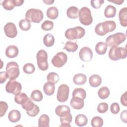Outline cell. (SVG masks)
<instances>
[{
  "instance_id": "cell-1",
  "label": "cell",
  "mask_w": 127,
  "mask_h": 127,
  "mask_svg": "<svg viewBox=\"0 0 127 127\" xmlns=\"http://www.w3.org/2000/svg\"><path fill=\"white\" fill-rule=\"evenodd\" d=\"M116 28V23L113 20L105 21L98 23L95 28L96 33L99 36H104L108 33L112 32Z\"/></svg>"
},
{
  "instance_id": "cell-2",
  "label": "cell",
  "mask_w": 127,
  "mask_h": 127,
  "mask_svg": "<svg viewBox=\"0 0 127 127\" xmlns=\"http://www.w3.org/2000/svg\"><path fill=\"white\" fill-rule=\"evenodd\" d=\"M127 36L122 32H118L110 35L106 39V44L110 47H117L126 40Z\"/></svg>"
},
{
  "instance_id": "cell-3",
  "label": "cell",
  "mask_w": 127,
  "mask_h": 127,
  "mask_svg": "<svg viewBox=\"0 0 127 127\" xmlns=\"http://www.w3.org/2000/svg\"><path fill=\"white\" fill-rule=\"evenodd\" d=\"M85 34V29L81 26H76L67 29L64 33V36L68 40H73L82 38Z\"/></svg>"
},
{
  "instance_id": "cell-4",
  "label": "cell",
  "mask_w": 127,
  "mask_h": 127,
  "mask_svg": "<svg viewBox=\"0 0 127 127\" xmlns=\"http://www.w3.org/2000/svg\"><path fill=\"white\" fill-rule=\"evenodd\" d=\"M43 12L39 9L30 8L25 14V19L30 22L38 23L43 20Z\"/></svg>"
},
{
  "instance_id": "cell-5",
  "label": "cell",
  "mask_w": 127,
  "mask_h": 127,
  "mask_svg": "<svg viewBox=\"0 0 127 127\" xmlns=\"http://www.w3.org/2000/svg\"><path fill=\"white\" fill-rule=\"evenodd\" d=\"M109 58L113 61L124 59L127 57L126 47H113L110 49L108 53Z\"/></svg>"
},
{
  "instance_id": "cell-6",
  "label": "cell",
  "mask_w": 127,
  "mask_h": 127,
  "mask_svg": "<svg viewBox=\"0 0 127 127\" xmlns=\"http://www.w3.org/2000/svg\"><path fill=\"white\" fill-rule=\"evenodd\" d=\"M79 19L81 24L85 26L90 25L93 22V18L90 9L86 6L81 8L78 12Z\"/></svg>"
},
{
  "instance_id": "cell-7",
  "label": "cell",
  "mask_w": 127,
  "mask_h": 127,
  "mask_svg": "<svg viewBox=\"0 0 127 127\" xmlns=\"http://www.w3.org/2000/svg\"><path fill=\"white\" fill-rule=\"evenodd\" d=\"M36 59L39 68L43 71L46 70L49 67L47 52L44 50H39L37 53Z\"/></svg>"
},
{
  "instance_id": "cell-8",
  "label": "cell",
  "mask_w": 127,
  "mask_h": 127,
  "mask_svg": "<svg viewBox=\"0 0 127 127\" xmlns=\"http://www.w3.org/2000/svg\"><path fill=\"white\" fill-rule=\"evenodd\" d=\"M6 72L10 80H14L19 75V65L15 62L8 63L6 66Z\"/></svg>"
},
{
  "instance_id": "cell-9",
  "label": "cell",
  "mask_w": 127,
  "mask_h": 127,
  "mask_svg": "<svg viewBox=\"0 0 127 127\" xmlns=\"http://www.w3.org/2000/svg\"><path fill=\"white\" fill-rule=\"evenodd\" d=\"M21 90V84L14 80H9L5 86L6 91L9 93H12L14 95L19 94Z\"/></svg>"
},
{
  "instance_id": "cell-10",
  "label": "cell",
  "mask_w": 127,
  "mask_h": 127,
  "mask_svg": "<svg viewBox=\"0 0 127 127\" xmlns=\"http://www.w3.org/2000/svg\"><path fill=\"white\" fill-rule=\"evenodd\" d=\"M69 93V87L66 84H61L58 88L57 99L60 102H64L68 98Z\"/></svg>"
},
{
  "instance_id": "cell-11",
  "label": "cell",
  "mask_w": 127,
  "mask_h": 127,
  "mask_svg": "<svg viewBox=\"0 0 127 127\" xmlns=\"http://www.w3.org/2000/svg\"><path fill=\"white\" fill-rule=\"evenodd\" d=\"M67 56L63 52L58 53L52 59V63L56 67H61L66 63Z\"/></svg>"
},
{
  "instance_id": "cell-12",
  "label": "cell",
  "mask_w": 127,
  "mask_h": 127,
  "mask_svg": "<svg viewBox=\"0 0 127 127\" xmlns=\"http://www.w3.org/2000/svg\"><path fill=\"white\" fill-rule=\"evenodd\" d=\"M79 56L81 61L85 62H90L93 58L92 51L88 47H83L79 52Z\"/></svg>"
},
{
  "instance_id": "cell-13",
  "label": "cell",
  "mask_w": 127,
  "mask_h": 127,
  "mask_svg": "<svg viewBox=\"0 0 127 127\" xmlns=\"http://www.w3.org/2000/svg\"><path fill=\"white\" fill-rule=\"evenodd\" d=\"M4 31L6 36L10 38H15L17 34L16 27L12 22H8L5 25Z\"/></svg>"
},
{
  "instance_id": "cell-14",
  "label": "cell",
  "mask_w": 127,
  "mask_h": 127,
  "mask_svg": "<svg viewBox=\"0 0 127 127\" xmlns=\"http://www.w3.org/2000/svg\"><path fill=\"white\" fill-rule=\"evenodd\" d=\"M70 106L74 109L80 110L83 108L84 105V100L77 96L72 97L70 101Z\"/></svg>"
},
{
  "instance_id": "cell-15",
  "label": "cell",
  "mask_w": 127,
  "mask_h": 127,
  "mask_svg": "<svg viewBox=\"0 0 127 127\" xmlns=\"http://www.w3.org/2000/svg\"><path fill=\"white\" fill-rule=\"evenodd\" d=\"M5 53V55L8 58H14L17 56L19 50L16 46L10 45L6 48Z\"/></svg>"
},
{
  "instance_id": "cell-16",
  "label": "cell",
  "mask_w": 127,
  "mask_h": 127,
  "mask_svg": "<svg viewBox=\"0 0 127 127\" xmlns=\"http://www.w3.org/2000/svg\"><path fill=\"white\" fill-rule=\"evenodd\" d=\"M55 113L58 116L61 117L70 113V109L69 107L66 105H59L56 107Z\"/></svg>"
},
{
  "instance_id": "cell-17",
  "label": "cell",
  "mask_w": 127,
  "mask_h": 127,
  "mask_svg": "<svg viewBox=\"0 0 127 127\" xmlns=\"http://www.w3.org/2000/svg\"><path fill=\"white\" fill-rule=\"evenodd\" d=\"M120 24L123 27L127 26V7L122 8L119 13Z\"/></svg>"
},
{
  "instance_id": "cell-18",
  "label": "cell",
  "mask_w": 127,
  "mask_h": 127,
  "mask_svg": "<svg viewBox=\"0 0 127 127\" xmlns=\"http://www.w3.org/2000/svg\"><path fill=\"white\" fill-rule=\"evenodd\" d=\"M21 118V113L18 110H12L9 112L8 115V119L12 123H16Z\"/></svg>"
},
{
  "instance_id": "cell-19",
  "label": "cell",
  "mask_w": 127,
  "mask_h": 127,
  "mask_svg": "<svg viewBox=\"0 0 127 127\" xmlns=\"http://www.w3.org/2000/svg\"><path fill=\"white\" fill-rule=\"evenodd\" d=\"M55 90V84L48 81L45 83L43 86V91L46 95L47 96H51L52 95Z\"/></svg>"
},
{
  "instance_id": "cell-20",
  "label": "cell",
  "mask_w": 127,
  "mask_h": 127,
  "mask_svg": "<svg viewBox=\"0 0 127 127\" xmlns=\"http://www.w3.org/2000/svg\"><path fill=\"white\" fill-rule=\"evenodd\" d=\"M29 99V98L25 93H20L14 97V101L17 104L21 105V106L25 104Z\"/></svg>"
},
{
  "instance_id": "cell-21",
  "label": "cell",
  "mask_w": 127,
  "mask_h": 127,
  "mask_svg": "<svg viewBox=\"0 0 127 127\" xmlns=\"http://www.w3.org/2000/svg\"><path fill=\"white\" fill-rule=\"evenodd\" d=\"M87 80L86 76L83 73H77L74 75L73 81L76 85H80L85 83Z\"/></svg>"
},
{
  "instance_id": "cell-22",
  "label": "cell",
  "mask_w": 127,
  "mask_h": 127,
  "mask_svg": "<svg viewBox=\"0 0 127 127\" xmlns=\"http://www.w3.org/2000/svg\"><path fill=\"white\" fill-rule=\"evenodd\" d=\"M102 82L101 77L97 74H93L89 78V83L93 87H98Z\"/></svg>"
},
{
  "instance_id": "cell-23",
  "label": "cell",
  "mask_w": 127,
  "mask_h": 127,
  "mask_svg": "<svg viewBox=\"0 0 127 127\" xmlns=\"http://www.w3.org/2000/svg\"><path fill=\"white\" fill-rule=\"evenodd\" d=\"M72 121V115L70 113L60 117V122L61 125L60 127H70V123Z\"/></svg>"
},
{
  "instance_id": "cell-24",
  "label": "cell",
  "mask_w": 127,
  "mask_h": 127,
  "mask_svg": "<svg viewBox=\"0 0 127 127\" xmlns=\"http://www.w3.org/2000/svg\"><path fill=\"white\" fill-rule=\"evenodd\" d=\"M108 46L106 43L103 42H98L95 46V51L96 52L100 55H104L107 50Z\"/></svg>"
},
{
  "instance_id": "cell-25",
  "label": "cell",
  "mask_w": 127,
  "mask_h": 127,
  "mask_svg": "<svg viewBox=\"0 0 127 127\" xmlns=\"http://www.w3.org/2000/svg\"><path fill=\"white\" fill-rule=\"evenodd\" d=\"M88 119L86 116L83 114H78L75 118V123L78 127H83L86 125Z\"/></svg>"
},
{
  "instance_id": "cell-26",
  "label": "cell",
  "mask_w": 127,
  "mask_h": 127,
  "mask_svg": "<svg viewBox=\"0 0 127 127\" xmlns=\"http://www.w3.org/2000/svg\"><path fill=\"white\" fill-rule=\"evenodd\" d=\"M79 10L74 6L69 7L66 10V15L68 17L72 19H76L78 17Z\"/></svg>"
},
{
  "instance_id": "cell-27",
  "label": "cell",
  "mask_w": 127,
  "mask_h": 127,
  "mask_svg": "<svg viewBox=\"0 0 127 127\" xmlns=\"http://www.w3.org/2000/svg\"><path fill=\"white\" fill-rule=\"evenodd\" d=\"M47 16L51 19H56L59 15V10L55 6L49 7L47 10Z\"/></svg>"
},
{
  "instance_id": "cell-28",
  "label": "cell",
  "mask_w": 127,
  "mask_h": 127,
  "mask_svg": "<svg viewBox=\"0 0 127 127\" xmlns=\"http://www.w3.org/2000/svg\"><path fill=\"white\" fill-rule=\"evenodd\" d=\"M117 9L115 7L112 5H107L104 10V15L107 18L114 17L116 14Z\"/></svg>"
},
{
  "instance_id": "cell-29",
  "label": "cell",
  "mask_w": 127,
  "mask_h": 127,
  "mask_svg": "<svg viewBox=\"0 0 127 127\" xmlns=\"http://www.w3.org/2000/svg\"><path fill=\"white\" fill-rule=\"evenodd\" d=\"M50 118L46 114L42 115L38 120L39 127H49Z\"/></svg>"
},
{
  "instance_id": "cell-30",
  "label": "cell",
  "mask_w": 127,
  "mask_h": 127,
  "mask_svg": "<svg viewBox=\"0 0 127 127\" xmlns=\"http://www.w3.org/2000/svg\"><path fill=\"white\" fill-rule=\"evenodd\" d=\"M78 48V46L76 43L69 41L65 43L63 49L66 50L68 52L73 53L77 50Z\"/></svg>"
},
{
  "instance_id": "cell-31",
  "label": "cell",
  "mask_w": 127,
  "mask_h": 127,
  "mask_svg": "<svg viewBox=\"0 0 127 127\" xmlns=\"http://www.w3.org/2000/svg\"><path fill=\"white\" fill-rule=\"evenodd\" d=\"M44 45L47 47H52L55 43V38L53 35L51 33L46 34L43 39Z\"/></svg>"
},
{
  "instance_id": "cell-32",
  "label": "cell",
  "mask_w": 127,
  "mask_h": 127,
  "mask_svg": "<svg viewBox=\"0 0 127 127\" xmlns=\"http://www.w3.org/2000/svg\"><path fill=\"white\" fill-rule=\"evenodd\" d=\"M110 93V92L109 88L106 86L101 87L98 91V96L100 99L102 100H104L107 98L109 97Z\"/></svg>"
},
{
  "instance_id": "cell-33",
  "label": "cell",
  "mask_w": 127,
  "mask_h": 127,
  "mask_svg": "<svg viewBox=\"0 0 127 127\" xmlns=\"http://www.w3.org/2000/svg\"><path fill=\"white\" fill-rule=\"evenodd\" d=\"M30 97L34 101L40 102L43 99V96L41 91L39 90H34L31 92Z\"/></svg>"
},
{
  "instance_id": "cell-34",
  "label": "cell",
  "mask_w": 127,
  "mask_h": 127,
  "mask_svg": "<svg viewBox=\"0 0 127 127\" xmlns=\"http://www.w3.org/2000/svg\"><path fill=\"white\" fill-rule=\"evenodd\" d=\"M72 97L77 96L84 100L86 97V93L85 90L81 88H77L73 90L72 94Z\"/></svg>"
},
{
  "instance_id": "cell-35",
  "label": "cell",
  "mask_w": 127,
  "mask_h": 127,
  "mask_svg": "<svg viewBox=\"0 0 127 127\" xmlns=\"http://www.w3.org/2000/svg\"><path fill=\"white\" fill-rule=\"evenodd\" d=\"M91 124L93 127H101L103 125V120L100 117L95 116L91 120Z\"/></svg>"
},
{
  "instance_id": "cell-36",
  "label": "cell",
  "mask_w": 127,
  "mask_h": 127,
  "mask_svg": "<svg viewBox=\"0 0 127 127\" xmlns=\"http://www.w3.org/2000/svg\"><path fill=\"white\" fill-rule=\"evenodd\" d=\"M60 79L59 75L54 72H52L49 73L47 76V80L48 81L52 82L54 84H56L58 83Z\"/></svg>"
},
{
  "instance_id": "cell-37",
  "label": "cell",
  "mask_w": 127,
  "mask_h": 127,
  "mask_svg": "<svg viewBox=\"0 0 127 127\" xmlns=\"http://www.w3.org/2000/svg\"><path fill=\"white\" fill-rule=\"evenodd\" d=\"M19 27L23 31H28L31 28V23L25 19H22L19 22Z\"/></svg>"
},
{
  "instance_id": "cell-38",
  "label": "cell",
  "mask_w": 127,
  "mask_h": 127,
  "mask_svg": "<svg viewBox=\"0 0 127 127\" xmlns=\"http://www.w3.org/2000/svg\"><path fill=\"white\" fill-rule=\"evenodd\" d=\"M1 4L2 5V7L7 10H11L15 6L13 2V0H3Z\"/></svg>"
},
{
  "instance_id": "cell-39",
  "label": "cell",
  "mask_w": 127,
  "mask_h": 127,
  "mask_svg": "<svg viewBox=\"0 0 127 127\" xmlns=\"http://www.w3.org/2000/svg\"><path fill=\"white\" fill-rule=\"evenodd\" d=\"M23 71L27 74L33 73L35 70V67L31 63H27L25 64L23 66Z\"/></svg>"
},
{
  "instance_id": "cell-40",
  "label": "cell",
  "mask_w": 127,
  "mask_h": 127,
  "mask_svg": "<svg viewBox=\"0 0 127 127\" xmlns=\"http://www.w3.org/2000/svg\"><path fill=\"white\" fill-rule=\"evenodd\" d=\"M54 23L52 21L45 20L41 25V28L44 31H50L53 29Z\"/></svg>"
},
{
  "instance_id": "cell-41",
  "label": "cell",
  "mask_w": 127,
  "mask_h": 127,
  "mask_svg": "<svg viewBox=\"0 0 127 127\" xmlns=\"http://www.w3.org/2000/svg\"><path fill=\"white\" fill-rule=\"evenodd\" d=\"M108 104L105 102L99 103L97 106V111L100 113H106L108 110Z\"/></svg>"
},
{
  "instance_id": "cell-42",
  "label": "cell",
  "mask_w": 127,
  "mask_h": 127,
  "mask_svg": "<svg viewBox=\"0 0 127 127\" xmlns=\"http://www.w3.org/2000/svg\"><path fill=\"white\" fill-rule=\"evenodd\" d=\"M8 109V105L7 104L4 102V101H0V117H2L3 116L5 113L6 112V111Z\"/></svg>"
},
{
  "instance_id": "cell-43",
  "label": "cell",
  "mask_w": 127,
  "mask_h": 127,
  "mask_svg": "<svg viewBox=\"0 0 127 127\" xmlns=\"http://www.w3.org/2000/svg\"><path fill=\"white\" fill-rule=\"evenodd\" d=\"M39 111H40L39 107L37 105H35V106L31 110L26 112V114L29 116L35 117L38 114Z\"/></svg>"
},
{
  "instance_id": "cell-44",
  "label": "cell",
  "mask_w": 127,
  "mask_h": 127,
  "mask_svg": "<svg viewBox=\"0 0 127 127\" xmlns=\"http://www.w3.org/2000/svg\"><path fill=\"white\" fill-rule=\"evenodd\" d=\"M104 0H91L90 3L91 5L95 9L100 8L101 6L103 3H104Z\"/></svg>"
},
{
  "instance_id": "cell-45",
  "label": "cell",
  "mask_w": 127,
  "mask_h": 127,
  "mask_svg": "<svg viewBox=\"0 0 127 127\" xmlns=\"http://www.w3.org/2000/svg\"><path fill=\"white\" fill-rule=\"evenodd\" d=\"M120 110V106L118 103L115 102L111 104L110 107V111L112 113L114 114H117L119 112Z\"/></svg>"
},
{
  "instance_id": "cell-46",
  "label": "cell",
  "mask_w": 127,
  "mask_h": 127,
  "mask_svg": "<svg viewBox=\"0 0 127 127\" xmlns=\"http://www.w3.org/2000/svg\"><path fill=\"white\" fill-rule=\"evenodd\" d=\"M0 78L1 84L3 83L6 81V79L8 78L6 71H1L0 72Z\"/></svg>"
},
{
  "instance_id": "cell-47",
  "label": "cell",
  "mask_w": 127,
  "mask_h": 127,
  "mask_svg": "<svg viewBox=\"0 0 127 127\" xmlns=\"http://www.w3.org/2000/svg\"><path fill=\"white\" fill-rule=\"evenodd\" d=\"M120 118L121 120L125 123H127V110H125L123 111L120 115Z\"/></svg>"
},
{
  "instance_id": "cell-48",
  "label": "cell",
  "mask_w": 127,
  "mask_h": 127,
  "mask_svg": "<svg viewBox=\"0 0 127 127\" xmlns=\"http://www.w3.org/2000/svg\"><path fill=\"white\" fill-rule=\"evenodd\" d=\"M121 104L125 106H127V91H126L124 94H122L121 97Z\"/></svg>"
},
{
  "instance_id": "cell-49",
  "label": "cell",
  "mask_w": 127,
  "mask_h": 127,
  "mask_svg": "<svg viewBox=\"0 0 127 127\" xmlns=\"http://www.w3.org/2000/svg\"><path fill=\"white\" fill-rule=\"evenodd\" d=\"M24 1L23 0H13V2L16 6H21L23 4Z\"/></svg>"
},
{
  "instance_id": "cell-50",
  "label": "cell",
  "mask_w": 127,
  "mask_h": 127,
  "mask_svg": "<svg viewBox=\"0 0 127 127\" xmlns=\"http://www.w3.org/2000/svg\"><path fill=\"white\" fill-rule=\"evenodd\" d=\"M108 1H110V2H113L115 4H118V5L122 4L124 2V0H109Z\"/></svg>"
},
{
  "instance_id": "cell-51",
  "label": "cell",
  "mask_w": 127,
  "mask_h": 127,
  "mask_svg": "<svg viewBox=\"0 0 127 127\" xmlns=\"http://www.w3.org/2000/svg\"><path fill=\"white\" fill-rule=\"evenodd\" d=\"M43 2L44 3H45L46 4H48V5H50V4H51L52 3H53L54 2V0H43Z\"/></svg>"
}]
</instances>
